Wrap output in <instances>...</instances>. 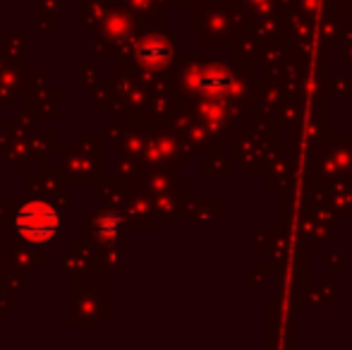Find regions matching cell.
<instances>
[{
  "label": "cell",
  "mask_w": 352,
  "mask_h": 350,
  "mask_svg": "<svg viewBox=\"0 0 352 350\" xmlns=\"http://www.w3.org/2000/svg\"><path fill=\"white\" fill-rule=\"evenodd\" d=\"M17 228H19V233H22L24 238L41 243V240H48L53 233H56L58 216H56V211H53L51 206L36 204V201H34V204H27L22 211H19Z\"/></svg>",
  "instance_id": "6da1fadb"
}]
</instances>
